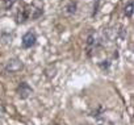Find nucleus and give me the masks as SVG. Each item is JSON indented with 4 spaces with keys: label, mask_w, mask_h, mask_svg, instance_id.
Masks as SVG:
<instances>
[{
    "label": "nucleus",
    "mask_w": 134,
    "mask_h": 125,
    "mask_svg": "<svg viewBox=\"0 0 134 125\" xmlns=\"http://www.w3.org/2000/svg\"><path fill=\"white\" fill-rule=\"evenodd\" d=\"M24 69V63L20 58H11L7 61V63L4 66V71L5 73H9V74H16L19 71H21Z\"/></svg>",
    "instance_id": "f257e3e1"
},
{
    "label": "nucleus",
    "mask_w": 134,
    "mask_h": 125,
    "mask_svg": "<svg viewBox=\"0 0 134 125\" xmlns=\"http://www.w3.org/2000/svg\"><path fill=\"white\" fill-rule=\"evenodd\" d=\"M16 3V0H4V8L8 11L13 7V4Z\"/></svg>",
    "instance_id": "6e6552de"
},
{
    "label": "nucleus",
    "mask_w": 134,
    "mask_h": 125,
    "mask_svg": "<svg viewBox=\"0 0 134 125\" xmlns=\"http://www.w3.org/2000/svg\"><path fill=\"white\" fill-rule=\"evenodd\" d=\"M26 20H29L28 11H26V4H23V7L20 6V8L16 12V23L17 24H24Z\"/></svg>",
    "instance_id": "20e7f679"
},
{
    "label": "nucleus",
    "mask_w": 134,
    "mask_h": 125,
    "mask_svg": "<svg viewBox=\"0 0 134 125\" xmlns=\"http://www.w3.org/2000/svg\"><path fill=\"white\" fill-rule=\"evenodd\" d=\"M110 66V62L107 59V61H103V62H99V67H101L103 70H108Z\"/></svg>",
    "instance_id": "0eeeda50"
},
{
    "label": "nucleus",
    "mask_w": 134,
    "mask_h": 125,
    "mask_svg": "<svg viewBox=\"0 0 134 125\" xmlns=\"http://www.w3.org/2000/svg\"><path fill=\"white\" fill-rule=\"evenodd\" d=\"M37 44V34L32 30L26 32L24 36H23V40H21V46L24 49H30L33 47L34 45Z\"/></svg>",
    "instance_id": "f03ea898"
},
{
    "label": "nucleus",
    "mask_w": 134,
    "mask_h": 125,
    "mask_svg": "<svg viewBox=\"0 0 134 125\" xmlns=\"http://www.w3.org/2000/svg\"><path fill=\"white\" fill-rule=\"evenodd\" d=\"M124 12H125V16L129 17V19L133 16V2H131V0H130V2H127V4L125 6Z\"/></svg>",
    "instance_id": "423d86ee"
},
{
    "label": "nucleus",
    "mask_w": 134,
    "mask_h": 125,
    "mask_svg": "<svg viewBox=\"0 0 134 125\" xmlns=\"http://www.w3.org/2000/svg\"><path fill=\"white\" fill-rule=\"evenodd\" d=\"M76 7H78L76 2H74V0H70V2L66 4V7H64V13H66L67 16H72V15H75V12H76Z\"/></svg>",
    "instance_id": "39448f33"
},
{
    "label": "nucleus",
    "mask_w": 134,
    "mask_h": 125,
    "mask_svg": "<svg viewBox=\"0 0 134 125\" xmlns=\"http://www.w3.org/2000/svg\"><path fill=\"white\" fill-rule=\"evenodd\" d=\"M95 6H93V12H92V16H95L96 13H97V11H99V2L100 0H95Z\"/></svg>",
    "instance_id": "1a4fd4ad"
},
{
    "label": "nucleus",
    "mask_w": 134,
    "mask_h": 125,
    "mask_svg": "<svg viewBox=\"0 0 134 125\" xmlns=\"http://www.w3.org/2000/svg\"><path fill=\"white\" fill-rule=\"evenodd\" d=\"M16 92H17V95H19L20 99H28V97L33 94V88H32L26 82H21V83L17 86Z\"/></svg>",
    "instance_id": "7ed1b4c3"
}]
</instances>
